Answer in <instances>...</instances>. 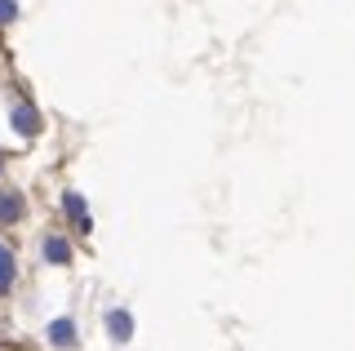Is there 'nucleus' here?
Segmentation results:
<instances>
[{"mask_svg":"<svg viewBox=\"0 0 355 351\" xmlns=\"http://www.w3.org/2000/svg\"><path fill=\"white\" fill-rule=\"evenodd\" d=\"M9 120H14V129H18L22 138H36L40 134V112L31 103H18L14 112H9Z\"/></svg>","mask_w":355,"mask_h":351,"instance_id":"nucleus-1","label":"nucleus"},{"mask_svg":"<svg viewBox=\"0 0 355 351\" xmlns=\"http://www.w3.org/2000/svg\"><path fill=\"white\" fill-rule=\"evenodd\" d=\"M44 334H49V343H53V347H62V351H71V347H76V325L67 320V316L49 320V329H44Z\"/></svg>","mask_w":355,"mask_h":351,"instance_id":"nucleus-2","label":"nucleus"},{"mask_svg":"<svg viewBox=\"0 0 355 351\" xmlns=\"http://www.w3.org/2000/svg\"><path fill=\"white\" fill-rule=\"evenodd\" d=\"M40 254H44V262H53V267H67V262H71V245H67L62 236H44Z\"/></svg>","mask_w":355,"mask_h":351,"instance_id":"nucleus-3","label":"nucleus"},{"mask_svg":"<svg viewBox=\"0 0 355 351\" xmlns=\"http://www.w3.org/2000/svg\"><path fill=\"white\" fill-rule=\"evenodd\" d=\"M107 334L116 338V343H129V338H133V316L120 311V307H116V311H107Z\"/></svg>","mask_w":355,"mask_h":351,"instance_id":"nucleus-4","label":"nucleus"},{"mask_svg":"<svg viewBox=\"0 0 355 351\" xmlns=\"http://www.w3.org/2000/svg\"><path fill=\"white\" fill-rule=\"evenodd\" d=\"M14 276H18V262H14V249L0 245V298L14 289Z\"/></svg>","mask_w":355,"mask_h":351,"instance_id":"nucleus-5","label":"nucleus"},{"mask_svg":"<svg viewBox=\"0 0 355 351\" xmlns=\"http://www.w3.org/2000/svg\"><path fill=\"white\" fill-rule=\"evenodd\" d=\"M18 218H22V196L0 191V223H18Z\"/></svg>","mask_w":355,"mask_h":351,"instance_id":"nucleus-6","label":"nucleus"},{"mask_svg":"<svg viewBox=\"0 0 355 351\" xmlns=\"http://www.w3.org/2000/svg\"><path fill=\"white\" fill-rule=\"evenodd\" d=\"M62 209H67V218H71V223H80L85 232H89V209H85V200H80L76 191H67V196H62Z\"/></svg>","mask_w":355,"mask_h":351,"instance_id":"nucleus-7","label":"nucleus"},{"mask_svg":"<svg viewBox=\"0 0 355 351\" xmlns=\"http://www.w3.org/2000/svg\"><path fill=\"white\" fill-rule=\"evenodd\" d=\"M18 18V0H0V23H14Z\"/></svg>","mask_w":355,"mask_h":351,"instance_id":"nucleus-8","label":"nucleus"},{"mask_svg":"<svg viewBox=\"0 0 355 351\" xmlns=\"http://www.w3.org/2000/svg\"><path fill=\"white\" fill-rule=\"evenodd\" d=\"M0 164H5V160H0Z\"/></svg>","mask_w":355,"mask_h":351,"instance_id":"nucleus-9","label":"nucleus"}]
</instances>
